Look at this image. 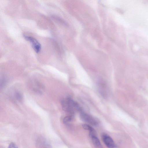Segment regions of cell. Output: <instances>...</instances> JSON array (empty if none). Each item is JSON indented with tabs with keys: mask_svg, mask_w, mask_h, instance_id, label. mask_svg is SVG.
<instances>
[{
	"mask_svg": "<svg viewBox=\"0 0 148 148\" xmlns=\"http://www.w3.org/2000/svg\"><path fill=\"white\" fill-rule=\"evenodd\" d=\"M103 82L101 81L98 83L99 89L101 94L103 96L105 97L107 94L106 88L105 84Z\"/></svg>",
	"mask_w": 148,
	"mask_h": 148,
	"instance_id": "cell-7",
	"label": "cell"
},
{
	"mask_svg": "<svg viewBox=\"0 0 148 148\" xmlns=\"http://www.w3.org/2000/svg\"><path fill=\"white\" fill-rule=\"evenodd\" d=\"M61 104L63 109L69 114L74 115L75 112H79L82 109L79 104L70 97L63 99Z\"/></svg>",
	"mask_w": 148,
	"mask_h": 148,
	"instance_id": "cell-1",
	"label": "cell"
},
{
	"mask_svg": "<svg viewBox=\"0 0 148 148\" xmlns=\"http://www.w3.org/2000/svg\"><path fill=\"white\" fill-rule=\"evenodd\" d=\"M82 127L84 129L89 131V136L90 137L96 136L95 130L90 125L87 124H84L82 125Z\"/></svg>",
	"mask_w": 148,
	"mask_h": 148,
	"instance_id": "cell-6",
	"label": "cell"
},
{
	"mask_svg": "<svg viewBox=\"0 0 148 148\" xmlns=\"http://www.w3.org/2000/svg\"><path fill=\"white\" fill-rule=\"evenodd\" d=\"M91 138L95 148H103L99 140L96 136H92Z\"/></svg>",
	"mask_w": 148,
	"mask_h": 148,
	"instance_id": "cell-8",
	"label": "cell"
},
{
	"mask_svg": "<svg viewBox=\"0 0 148 148\" xmlns=\"http://www.w3.org/2000/svg\"><path fill=\"white\" fill-rule=\"evenodd\" d=\"M6 82L5 79L3 77H2L1 79L0 80V86L1 87H3L5 84Z\"/></svg>",
	"mask_w": 148,
	"mask_h": 148,
	"instance_id": "cell-11",
	"label": "cell"
},
{
	"mask_svg": "<svg viewBox=\"0 0 148 148\" xmlns=\"http://www.w3.org/2000/svg\"><path fill=\"white\" fill-rule=\"evenodd\" d=\"M73 117V115L71 114L65 117L63 120L64 123L66 124H68L72 121Z\"/></svg>",
	"mask_w": 148,
	"mask_h": 148,
	"instance_id": "cell-9",
	"label": "cell"
},
{
	"mask_svg": "<svg viewBox=\"0 0 148 148\" xmlns=\"http://www.w3.org/2000/svg\"><path fill=\"white\" fill-rule=\"evenodd\" d=\"M79 112L80 117L83 121L93 126L98 124V121L96 118L85 112L82 109Z\"/></svg>",
	"mask_w": 148,
	"mask_h": 148,
	"instance_id": "cell-2",
	"label": "cell"
},
{
	"mask_svg": "<svg viewBox=\"0 0 148 148\" xmlns=\"http://www.w3.org/2000/svg\"><path fill=\"white\" fill-rule=\"evenodd\" d=\"M36 146L37 148H50L49 143L43 137L38 138L36 141Z\"/></svg>",
	"mask_w": 148,
	"mask_h": 148,
	"instance_id": "cell-5",
	"label": "cell"
},
{
	"mask_svg": "<svg viewBox=\"0 0 148 148\" xmlns=\"http://www.w3.org/2000/svg\"><path fill=\"white\" fill-rule=\"evenodd\" d=\"M102 140L106 146L108 148H115L116 145L112 138L108 135L104 134L102 136Z\"/></svg>",
	"mask_w": 148,
	"mask_h": 148,
	"instance_id": "cell-4",
	"label": "cell"
},
{
	"mask_svg": "<svg viewBox=\"0 0 148 148\" xmlns=\"http://www.w3.org/2000/svg\"><path fill=\"white\" fill-rule=\"evenodd\" d=\"M14 96L15 98L18 101H21L22 99L21 94L19 92H15Z\"/></svg>",
	"mask_w": 148,
	"mask_h": 148,
	"instance_id": "cell-10",
	"label": "cell"
},
{
	"mask_svg": "<svg viewBox=\"0 0 148 148\" xmlns=\"http://www.w3.org/2000/svg\"><path fill=\"white\" fill-rule=\"evenodd\" d=\"M8 148H18V147L14 143H12L9 145Z\"/></svg>",
	"mask_w": 148,
	"mask_h": 148,
	"instance_id": "cell-12",
	"label": "cell"
},
{
	"mask_svg": "<svg viewBox=\"0 0 148 148\" xmlns=\"http://www.w3.org/2000/svg\"><path fill=\"white\" fill-rule=\"evenodd\" d=\"M24 38L26 40L29 41L35 51L37 53H39L41 49V45L39 42L33 37L27 36H24Z\"/></svg>",
	"mask_w": 148,
	"mask_h": 148,
	"instance_id": "cell-3",
	"label": "cell"
}]
</instances>
